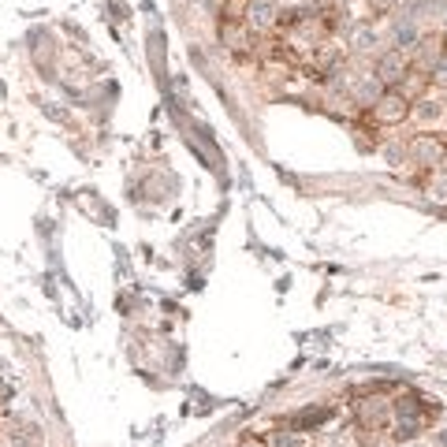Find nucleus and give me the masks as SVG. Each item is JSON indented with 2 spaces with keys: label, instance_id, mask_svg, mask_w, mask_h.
Wrapping results in <instances>:
<instances>
[{
  "label": "nucleus",
  "instance_id": "1",
  "mask_svg": "<svg viewBox=\"0 0 447 447\" xmlns=\"http://www.w3.org/2000/svg\"><path fill=\"white\" fill-rule=\"evenodd\" d=\"M406 94H399V90H388L384 97H380L376 104H373V120L376 123H399L403 116H406Z\"/></svg>",
  "mask_w": 447,
  "mask_h": 447
},
{
  "label": "nucleus",
  "instance_id": "2",
  "mask_svg": "<svg viewBox=\"0 0 447 447\" xmlns=\"http://www.w3.org/2000/svg\"><path fill=\"white\" fill-rule=\"evenodd\" d=\"M406 71V56H403V52H388V56H384V63H380V82H403V75Z\"/></svg>",
  "mask_w": 447,
  "mask_h": 447
}]
</instances>
